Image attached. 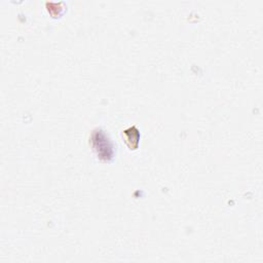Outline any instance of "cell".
Returning a JSON list of instances; mask_svg holds the SVG:
<instances>
[{"label":"cell","instance_id":"obj_1","mask_svg":"<svg viewBox=\"0 0 263 263\" xmlns=\"http://www.w3.org/2000/svg\"><path fill=\"white\" fill-rule=\"evenodd\" d=\"M91 145L98 157L104 161H112L115 155V145L108 135L101 128H97L91 135Z\"/></svg>","mask_w":263,"mask_h":263}]
</instances>
